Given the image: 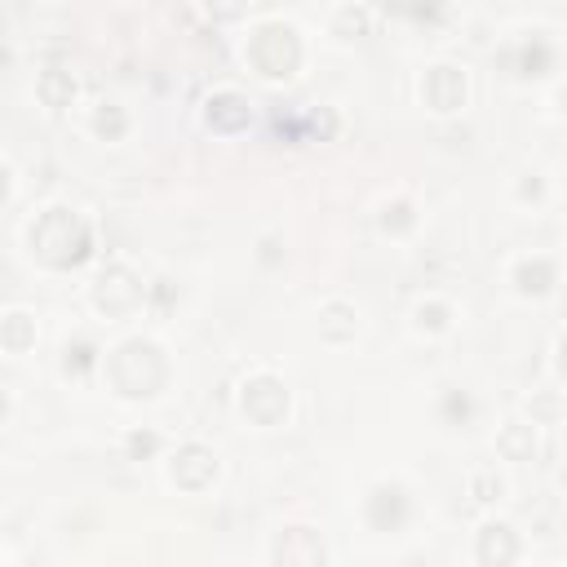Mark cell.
<instances>
[{"instance_id":"18","label":"cell","mask_w":567,"mask_h":567,"mask_svg":"<svg viewBox=\"0 0 567 567\" xmlns=\"http://www.w3.org/2000/svg\"><path fill=\"white\" fill-rule=\"evenodd\" d=\"M218 14H222V18H235V14H240V5H231V0H222V5H218Z\"/></svg>"},{"instance_id":"2","label":"cell","mask_w":567,"mask_h":567,"mask_svg":"<svg viewBox=\"0 0 567 567\" xmlns=\"http://www.w3.org/2000/svg\"><path fill=\"white\" fill-rule=\"evenodd\" d=\"M111 377L125 395H156L160 381H164V359L151 342H129L111 359Z\"/></svg>"},{"instance_id":"7","label":"cell","mask_w":567,"mask_h":567,"mask_svg":"<svg viewBox=\"0 0 567 567\" xmlns=\"http://www.w3.org/2000/svg\"><path fill=\"white\" fill-rule=\"evenodd\" d=\"M275 559H280V563H324V545H319L306 528H293V532L280 536Z\"/></svg>"},{"instance_id":"20","label":"cell","mask_w":567,"mask_h":567,"mask_svg":"<svg viewBox=\"0 0 567 567\" xmlns=\"http://www.w3.org/2000/svg\"><path fill=\"white\" fill-rule=\"evenodd\" d=\"M0 417H5V395H0Z\"/></svg>"},{"instance_id":"17","label":"cell","mask_w":567,"mask_h":567,"mask_svg":"<svg viewBox=\"0 0 567 567\" xmlns=\"http://www.w3.org/2000/svg\"><path fill=\"white\" fill-rule=\"evenodd\" d=\"M443 315H448L443 306H430V311L421 306V324H430V328H443Z\"/></svg>"},{"instance_id":"5","label":"cell","mask_w":567,"mask_h":567,"mask_svg":"<svg viewBox=\"0 0 567 567\" xmlns=\"http://www.w3.org/2000/svg\"><path fill=\"white\" fill-rule=\"evenodd\" d=\"M213 474H218V461H213V452H209V448H200V443L182 448V452H178V461H173V479H178L187 492L209 488Z\"/></svg>"},{"instance_id":"8","label":"cell","mask_w":567,"mask_h":567,"mask_svg":"<svg viewBox=\"0 0 567 567\" xmlns=\"http://www.w3.org/2000/svg\"><path fill=\"white\" fill-rule=\"evenodd\" d=\"M209 125L222 129V133H235L249 125V102H244L240 94H218L209 98Z\"/></svg>"},{"instance_id":"13","label":"cell","mask_w":567,"mask_h":567,"mask_svg":"<svg viewBox=\"0 0 567 567\" xmlns=\"http://www.w3.org/2000/svg\"><path fill=\"white\" fill-rule=\"evenodd\" d=\"M94 129L102 133V138H120V133H125V116H120L116 107H102L98 120H94Z\"/></svg>"},{"instance_id":"12","label":"cell","mask_w":567,"mask_h":567,"mask_svg":"<svg viewBox=\"0 0 567 567\" xmlns=\"http://www.w3.org/2000/svg\"><path fill=\"white\" fill-rule=\"evenodd\" d=\"M550 280H554V266L545 262V257H536V262L519 266V288H523V293H545Z\"/></svg>"},{"instance_id":"9","label":"cell","mask_w":567,"mask_h":567,"mask_svg":"<svg viewBox=\"0 0 567 567\" xmlns=\"http://www.w3.org/2000/svg\"><path fill=\"white\" fill-rule=\"evenodd\" d=\"M514 554H519V545H514L510 528H483V536H479V559L483 563H510Z\"/></svg>"},{"instance_id":"16","label":"cell","mask_w":567,"mask_h":567,"mask_svg":"<svg viewBox=\"0 0 567 567\" xmlns=\"http://www.w3.org/2000/svg\"><path fill=\"white\" fill-rule=\"evenodd\" d=\"M390 222H395V231H404V226L412 222V218H408V204H395V209H386V226H390Z\"/></svg>"},{"instance_id":"11","label":"cell","mask_w":567,"mask_h":567,"mask_svg":"<svg viewBox=\"0 0 567 567\" xmlns=\"http://www.w3.org/2000/svg\"><path fill=\"white\" fill-rule=\"evenodd\" d=\"M0 342L9 350H27L36 342V328H32V315H9L5 324H0Z\"/></svg>"},{"instance_id":"6","label":"cell","mask_w":567,"mask_h":567,"mask_svg":"<svg viewBox=\"0 0 567 567\" xmlns=\"http://www.w3.org/2000/svg\"><path fill=\"white\" fill-rule=\"evenodd\" d=\"M426 102L435 111H457L466 102V76L457 67H435L426 76Z\"/></svg>"},{"instance_id":"3","label":"cell","mask_w":567,"mask_h":567,"mask_svg":"<svg viewBox=\"0 0 567 567\" xmlns=\"http://www.w3.org/2000/svg\"><path fill=\"white\" fill-rule=\"evenodd\" d=\"M249 58H253V67L262 71V76L280 80V76H293L297 58H302V45H297L293 27H280V23H275V27H262V32L253 36Z\"/></svg>"},{"instance_id":"15","label":"cell","mask_w":567,"mask_h":567,"mask_svg":"<svg viewBox=\"0 0 567 567\" xmlns=\"http://www.w3.org/2000/svg\"><path fill=\"white\" fill-rule=\"evenodd\" d=\"M129 452H133V457H142V452H156V435H133L129 439Z\"/></svg>"},{"instance_id":"1","label":"cell","mask_w":567,"mask_h":567,"mask_svg":"<svg viewBox=\"0 0 567 567\" xmlns=\"http://www.w3.org/2000/svg\"><path fill=\"white\" fill-rule=\"evenodd\" d=\"M32 249H36L40 262L58 266V271L80 266L89 257V226L67 209H49L45 218L32 226Z\"/></svg>"},{"instance_id":"14","label":"cell","mask_w":567,"mask_h":567,"mask_svg":"<svg viewBox=\"0 0 567 567\" xmlns=\"http://www.w3.org/2000/svg\"><path fill=\"white\" fill-rule=\"evenodd\" d=\"M89 364H94V346L80 342L76 350H67V373H71V368H76V373H85Z\"/></svg>"},{"instance_id":"4","label":"cell","mask_w":567,"mask_h":567,"mask_svg":"<svg viewBox=\"0 0 567 567\" xmlns=\"http://www.w3.org/2000/svg\"><path fill=\"white\" fill-rule=\"evenodd\" d=\"M244 412H249L257 426H275L288 412V390L275 377H257L244 386Z\"/></svg>"},{"instance_id":"19","label":"cell","mask_w":567,"mask_h":567,"mask_svg":"<svg viewBox=\"0 0 567 567\" xmlns=\"http://www.w3.org/2000/svg\"><path fill=\"white\" fill-rule=\"evenodd\" d=\"M5 195H9V169L0 164V200H5Z\"/></svg>"},{"instance_id":"10","label":"cell","mask_w":567,"mask_h":567,"mask_svg":"<svg viewBox=\"0 0 567 567\" xmlns=\"http://www.w3.org/2000/svg\"><path fill=\"white\" fill-rule=\"evenodd\" d=\"M40 98H45V107L63 111L71 98H76V80L67 76V71H45L40 76Z\"/></svg>"}]
</instances>
